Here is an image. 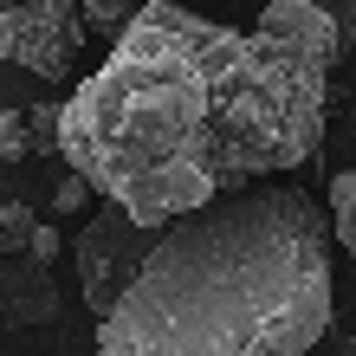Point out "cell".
<instances>
[{"mask_svg": "<svg viewBox=\"0 0 356 356\" xmlns=\"http://www.w3.org/2000/svg\"><path fill=\"white\" fill-rule=\"evenodd\" d=\"M85 201H91V188L78 181V175H65V181L52 188V207H58V214H78V207H85Z\"/></svg>", "mask_w": 356, "mask_h": 356, "instance_id": "4fadbf2b", "label": "cell"}, {"mask_svg": "<svg viewBox=\"0 0 356 356\" xmlns=\"http://www.w3.org/2000/svg\"><path fill=\"white\" fill-rule=\"evenodd\" d=\"M337 52V26L305 0H272L253 33L143 0L65 97L58 149L91 195L156 234L318 156Z\"/></svg>", "mask_w": 356, "mask_h": 356, "instance_id": "6da1fadb", "label": "cell"}, {"mask_svg": "<svg viewBox=\"0 0 356 356\" xmlns=\"http://www.w3.org/2000/svg\"><path fill=\"white\" fill-rule=\"evenodd\" d=\"M52 279L26 259V272H0V318H52Z\"/></svg>", "mask_w": 356, "mask_h": 356, "instance_id": "5b68a950", "label": "cell"}, {"mask_svg": "<svg viewBox=\"0 0 356 356\" xmlns=\"http://www.w3.org/2000/svg\"><path fill=\"white\" fill-rule=\"evenodd\" d=\"M85 19L72 0H7L0 13V58L33 78H72L78 52H85Z\"/></svg>", "mask_w": 356, "mask_h": 356, "instance_id": "3957f363", "label": "cell"}, {"mask_svg": "<svg viewBox=\"0 0 356 356\" xmlns=\"http://www.w3.org/2000/svg\"><path fill=\"white\" fill-rule=\"evenodd\" d=\"M72 7H78V19H85V26H123L143 0H72Z\"/></svg>", "mask_w": 356, "mask_h": 356, "instance_id": "9c48e42d", "label": "cell"}, {"mask_svg": "<svg viewBox=\"0 0 356 356\" xmlns=\"http://www.w3.org/2000/svg\"><path fill=\"white\" fill-rule=\"evenodd\" d=\"M33 227H39L33 207L26 201H7V207H0V253H26V234H33Z\"/></svg>", "mask_w": 356, "mask_h": 356, "instance_id": "52a82bcc", "label": "cell"}, {"mask_svg": "<svg viewBox=\"0 0 356 356\" xmlns=\"http://www.w3.org/2000/svg\"><path fill=\"white\" fill-rule=\"evenodd\" d=\"M305 7H318L330 26H337L343 46H356V0H305Z\"/></svg>", "mask_w": 356, "mask_h": 356, "instance_id": "7c38bea8", "label": "cell"}, {"mask_svg": "<svg viewBox=\"0 0 356 356\" xmlns=\"http://www.w3.org/2000/svg\"><path fill=\"white\" fill-rule=\"evenodd\" d=\"M162 234V227H156ZM149 227H136L130 214H117L111 201H104V214L85 227V234L72 240V259H78V285H85V305L91 318H104V311L117 305V291L130 285V272L143 266V253H149Z\"/></svg>", "mask_w": 356, "mask_h": 356, "instance_id": "277c9868", "label": "cell"}, {"mask_svg": "<svg viewBox=\"0 0 356 356\" xmlns=\"http://www.w3.org/2000/svg\"><path fill=\"white\" fill-rule=\"evenodd\" d=\"M58 117H65V104H33L26 111V143L33 149H58Z\"/></svg>", "mask_w": 356, "mask_h": 356, "instance_id": "ba28073f", "label": "cell"}, {"mask_svg": "<svg viewBox=\"0 0 356 356\" xmlns=\"http://www.w3.org/2000/svg\"><path fill=\"white\" fill-rule=\"evenodd\" d=\"M330 330V227L298 181H253L169 220L117 305L104 356H305Z\"/></svg>", "mask_w": 356, "mask_h": 356, "instance_id": "7a4b0ae2", "label": "cell"}, {"mask_svg": "<svg viewBox=\"0 0 356 356\" xmlns=\"http://www.w3.org/2000/svg\"><path fill=\"white\" fill-rule=\"evenodd\" d=\"M324 227H330V240L350 246V259H356V169L330 175V214H324Z\"/></svg>", "mask_w": 356, "mask_h": 356, "instance_id": "8992f818", "label": "cell"}, {"mask_svg": "<svg viewBox=\"0 0 356 356\" xmlns=\"http://www.w3.org/2000/svg\"><path fill=\"white\" fill-rule=\"evenodd\" d=\"M58 253H65V240H58V227H46V220H39L33 234H26V259H33L39 272H46V266H52Z\"/></svg>", "mask_w": 356, "mask_h": 356, "instance_id": "8fae6325", "label": "cell"}, {"mask_svg": "<svg viewBox=\"0 0 356 356\" xmlns=\"http://www.w3.org/2000/svg\"><path fill=\"white\" fill-rule=\"evenodd\" d=\"M0 156L7 162H26L33 143H26V111H0Z\"/></svg>", "mask_w": 356, "mask_h": 356, "instance_id": "30bf717a", "label": "cell"}]
</instances>
